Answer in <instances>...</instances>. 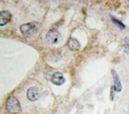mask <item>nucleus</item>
I'll return each mask as SVG.
<instances>
[{
	"mask_svg": "<svg viewBox=\"0 0 129 114\" xmlns=\"http://www.w3.org/2000/svg\"><path fill=\"white\" fill-rule=\"evenodd\" d=\"M6 108L8 111L12 114L18 113L21 111L19 101L14 97H10L6 102Z\"/></svg>",
	"mask_w": 129,
	"mask_h": 114,
	"instance_id": "nucleus-1",
	"label": "nucleus"
},
{
	"mask_svg": "<svg viewBox=\"0 0 129 114\" xmlns=\"http://www.w3.org/2000/svg\"><path fill=\"white\" fill-rule=\"evenodd\" d=\"M20 30L22 34L26 38H29L36 34L37 31V26L34 22H29L22 24L20 26Z\"/></svg>",
	"mask_w": 129,
	"mask_h": 114,
	"instance_id": "nucleus-2",
	"label": "nucleus"
},
{
	"mask_svg": "<svg viewBox=\"0 0 129 114\" xmlns=\"http://www.w3.org/2000/svg\"><path fill=\"white\" fill-rule=\"evenodd\" d=\"M111 74L114 82L113 89L117 92H121L122 89V86L121 82H120L119 76L118 75L117 72L115 70L113 69L111 70Z\"/></svg>",
	"mask_w": 129,
	"mask_h": 114,
	"instance_id": "nucleus-3",
	"label": "nucleus"
},
{
	"mask_svg": "<svg viewBox=\"0 0 129 114\" xmlns=\"http://www.w3.org/2000/svg\"><path fill=\"white\" fill-rule=\"evenodd\" d=\"M60 34L58 31L55 29L49 31L46 35V40L49 44H53L57 42Z\"/></svg>",
	"mask_w": 129,
	"mask_h": 114,
	"instance_id": "nucleus-4",
	"label": "nucleus"
},
{
	"mask_svg": "<svg viewBox=\"0 0 129 114\" xmlns=\"http://www.w3.org/2000/svg\"><path fill=\"white\" fill-rule=\"evenodd\" d=\"M51 81L53 84L60 86L64 84V82H66V79L63 73L60 72H56L52 76Z\"/></svg>",
	"mask_w": 129,
	"mask_h": 114,
	"instance_id": "nucleus-5",
	"label": "nucleus"
},
{
	"mask_svg": "<svg viewBox=\"0 0 129 114\" xmlns=\"http://www.w3.org/2000/svg\"><path fill=\"white\" fill-rule=\"evenodd\" d=\"M40 96V92L36 87H30L27 91V97L30 101H36L39 99Z\"/></svg>",
	"mask_w": 129,
	"mask_h": 114,
	"instance_id": "nucleus-6",
	"label": "nucleus"
},
{
	"mask_svg": "<svg viewBox=\"0 0 129 114\" xmlns=\"http://www.w3.org/2000/svg\"><path fill=\"white\" fill-rule=\"evenodd\" d=\"M12 19V14L9 12H0V26H4L10 21Z\"/></svg>",
	"mask_w": 129,
	"mask_h": 114,
	"instance_id": "nucleus-7",
	"label": "nucleus"
},
{
	"mask_svg": "<svg viewBox=\"0 0 129 114\" xmlns=\"http://www.w3.org/2000/svg\"><path fill=\"white\" fill-rule=\"evenodd\" d=\"M67 45L71 50L74 51H79L81 47L79 41L74 38H71L69 39L67 43Z\"/></svg>",
	"mask_w": 129,
	"mask_h": 114,
	"instance_id": "nucleus-8",
	"label": "nucleus"
},
{
	"mask_svg": "<svg viewBox=\"0 0 129 114\" xmlns=\"http://www.w3.org/2000/svg\"><path fill=\"white\" fill-rule=\"evenodd\" d=\"M112 20H113L114 23L118 27H119V28L121 29V30H124V29L125 28V26H124L122 22H120V21L116 19V18L112 17Z\"/></svg>",
	"mask_w": 129,
	"mask_h": 114,
	"instance_id": "nucleus-9",
	"label": "nucleus"
},
{
	"mask_svg": "<svg viewBox=\"0 0 129 114\" xmlns=\"http://www.w3.org/2000/svg\"><path fill=\"white\" fill-rule=\"evenodd\" d=\"M124 51L127 54H129V38L127 37L124 39Z\"/></svg>",
	"mask_w": 129,
	"mask_h": 114,
	"instance_id": "nucleus-10",
	"label": "nucleus"
}]
</instances>
